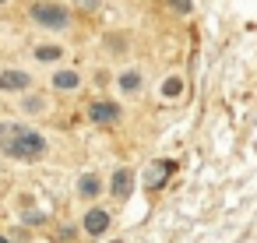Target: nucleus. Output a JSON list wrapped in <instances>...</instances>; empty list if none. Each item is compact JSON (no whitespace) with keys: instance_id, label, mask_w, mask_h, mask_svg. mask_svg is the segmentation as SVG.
Here are the masks:
<instances>
[{"instance_id":"1","label":"nucleus","mask_w":257,"mask_h":243,"mask_svg":"<svg viewBox=\"0 0 257 243\" xmlns=\"http://www.w3.org/2000/svg\"><path fill=\"white\" fill-rule=\"evenodd\" d=\"M43 152H46L43 134H36L32 127H22V131H18V141H15V148H11V155L32 162V159H43Z\"/></svg>"},{"instance_id":"2","label":"nucleus","mask_w":257,"mask_h":243,"mask_svg":"<svg viewBox=\"0 0 257 243\" xmlns=\"http://www.w3.org/2000/svg\"><path fill=\"white\" fill-rule=\"evenodd\" d=\"M32 18L46 29H67L71 22V11L64 4H50V0H43V4H32Z\"/></svg>"},{"instance_id":"3","label":"nucleus","mask_w":257,"mask_h":243,"mask_svg":"<svg viewBox=\"0 0 257 243\" xmlns=\"http://www.w3.org/2000/svg\"><path fill=\"white\" fill-rule=\"evenodd\" d=\"M88 116H92V124L109 127V124H120V106L116 102H92L88 106Z\"/></svg>"},{"instance_id":"4","label":"nucleus","mask_w":257,"mask_h":243,"mask_svg":"<svg viewBox=\"0 0 257 243\" xmlns=\"http://www.w3.org/2000/svg\"><path fill=\"white\" fill-rule=\"evenodd\" d=\"M109 190H113V197H116V201H127V197H131V190H134V173H131V169H116V173H113Z\"/></svg>"},{"instance_id":"5","label":"nucleus","mask_w":257,"mask_h":243,"mask_svg":"<svg viewBox=\"0 0 257 243\" xmlns=\"http://www.w3.org/2000/svg\"><path fill=\"white\" fill-rule=\"evenodd\" d=\"M29 81L32 78L25 71H0V92H25Z\"/></svg>"},{"instance_id":"6","label":"nucleus","mask_w":257,"mask_h":243,"mask_svg":"<svg viewBox=\"0 0 257 243\" xmlns=\"http://www.w3.org/2000/svg\"><path fill=\"white\" fill-rule=\"evenodd\" d=\"M85 229H88L92 236H99V232H106V229H109V215H106L102 208H92V211L85 215Z\"/></svg>"},{"instance_id":"7","label":"nucleus","mask_w":257,"mask_h":243,"mask_svg":"<svg viewBox=\"0 0 257 243\" xmlns=\"http://www.w3.org/2000/svg\"><path fill=\"white\" fill-rule=\"evenodd\" d=\"M18 124H8V120H0V152H8L11 155V148H15V141H18Z\"/></svg>"},{"instance_id":"8","label":"nucleus","mask_w":257,"mask_h":243,"mask_svg":"<svg viewBox=\"0 0 257 243\" xmlns=\"http://www.w3.org/2000/svg\"><path fill=\"white\" fill-rule=\"evenodd\" d=\"M53 85H57L60 92H67V88H78V85H81V78H78V71H57Z\"/></svg>"},{"instance_id":"9","label":"nucleus","mask_w":257,"mask_h":243,"mask_svg":"<svg viewBox=\"0 0 257 243\" xmlns=\"http://www.w3.org/2000/svg\"><path fill=\"white\" fill-rule=\"evenodd\" d=\"M78 190H81V197H95V194L102 190V183H99V176H95V173H85V176H81V187H78Z\"/></svg>"},{"instance_id":"10","label":"nucleus","mask_w":257,"mask_h":243,"mask_svg":"<svg viewBox=\"0 0 257 243\" xmlns=\"http://www.w3.org/2000/svg\"><path fill=\"white\" fill-rule=\"evenodd\" d=\"M120 88H123V92H138V88H141V74H138V71H127V74L120 78Z\"/></svg>"},{"instance_id":"11","label":"nucleus","mask_w":257,"mask_h":243,"mask_svg":"<svg viewBox=\"0 0 257 243\" xmlns=\"http://www.w3.org/2000/svg\"><path fill=\"white\" fill-rule=\"evenodd\" d=\"M180 92H183V81H180V78H166V85H162V95H166V99H176Z\"/></svg>"},{"instance_id":"12","label":"nucleus","mask_w":257,"mask_h":243,"mask_svg":"<svg viewBox=\"0 0 257 243\" xmlns=\"http://www.w3.org/2000/svg\"><path fill=\"white\" fill-rule=\"evenodd\" d=\"M166 4H169L176 15H190V11H194V0H166Z\"/></svg>"},{"instance_id":"13","label":"nucleus","mask_w":257,"mask_h":243,"mask_svg":"<svg viewBox=\"0 0 257 243\" xmlns=\"http://www.w3.org/2000/svg\"><path fill=\"white\" fill-rule=\"evenodd\" d=\"M36 57H39V60H60V46H39Z\"/></svg>"},{"instance_id":"14","label":"nucleus","mask_w":257,"mask_h":243,"mask_svg":"<svg viewBox=\"0 0 257 243\" xmlns=\"http://www.w3.org/2000/svg\"><path fill=\"white\" fill-rule=\"evenodd\" d=\"M74 4H78L81 11H95V8H99V0H74Z\"/></svg>"},{"instance_id":"15","label":"nucleus","mask_w":257,"mask_h":243,"mask_svg":"<svg viewBox=\"0 0 257 243\" xmlns=\"http://www.w3.org/2000/svg\"><path fill=\"white\" fill-rule=\"evenodd\" d=\"M25 109H29V113H39V109H43V99H29Z\"/></svg>"},{"instance_id":"16","label":"nucleus","mask_w":257,"mask_h":243,"mask_svg":"<svg viewBox=\"0 0 257 243\" xmlns=\"http://www.w3.org/2000/svg\"><path fill=\"white\" fill-rule=\"evenodd\" d=\"M0 243H11V239H4V236H0Z\"/></svg>"},{"instance_id":"17","label":"nucleus","mask_w":257,"mask_h":243,"mask_svg":"<svg viewBox=\"0 0 257 243\" xmlns=\"http://www.w3.org/2000/svg\"><path fill=\"white\" fill-rule=\"evenodd\" d=\"M0 4H4V0H0Z\"/></svg>"}]
</instances>
